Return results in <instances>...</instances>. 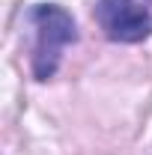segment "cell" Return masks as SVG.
Instances as JSON below:
<instances>
[{"mask_svg": "<svg viewBox=\"0 0 152 155\" xmlns=\"http://www.w3.org/2000/svg\"><path fill=\"white\" fill-rule=\"evenodd\" d=\"M30 24L36 30V48H33V75L36 81L54 78L60 66V57L66 51V45L78 42V27L75 18L57 6V3H39L30 9Z\"/></svg>", "mask_w": 152, "mask_h": 155, "instance_id": "1", "label": "cell"}, {"mask_svg": "<svg viewBox=\"0 0 152 155\" xmlns=\"http://www.w3.org/2000/svg\"><path fill=\"white\" fill-rule=\"evenodd\" d=\"M95 21L111 42H143L152 33V0H98Z\"/></svg>", "mask_w": 152, "mask_h": 155, "instance_id": "2", "label": "cell"}]
</instances>
